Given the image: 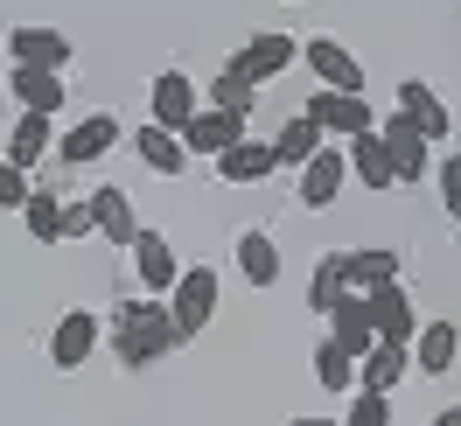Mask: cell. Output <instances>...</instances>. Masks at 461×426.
<instances>
[{
    "instance_id": "6da1fadb",
    "label": "cell",
    "mask_w": 461,
    "mask_h": 426,
    "mask_svg": "<svg viewBox=\"0 0 461 426\" xmlns=\"http://www.w3.org/2000/svg\"><path fill=\"white\" fill-rule=\"evenodd\" d=\"M113 349H119V364L126 370H147V364H161L175 342V314H168V301H119V314H113Z\"/></svg>"
},
{
    "instance_id": "7a4b0ae2",
    "label": "cell",
    "mask_w": 461,
    "mask_h": 426,
    "mask_svg": "<svg viewBox=\"0 0 461 426\" xmlns=\"http://www.w3.org/2000/svg\"><path fill=\"white\" fill-rule=\"evenodd\" d=\"M217 294H224V286H217V266H182V280H175V294H168V314H175V336L182 342L210 329Z\"/></svg>"
},
{
    "instance_id": "3957f363",
    "label": "cell",
    "mask_w": 461,
    "mask_h": 426,
    "mask_svg": "<svg viewBox=\"0 0 461 426\" xmlns=\"http://www.w3.org/2000/svg\"><path fill=\"white\" fill-rule=\"evenodd\" d=\"M7 70H70V35L63 29H35V22H22V29H7Z\"/></svg>"
},
{
    "instance_id": "277c9868",
    "label": "cell",
    "mask_w": 461,
    "mask_h": 426,
    "mask_svg": "<svg viewBox=\"0 0 461 426\" xmlns=\"http://www.w3.org/2000/svg\"><path fill=\"white\" fill-rule=\"evenodd\" d=\"M301 113L315 119L329 140H343V147L357 140V133H377V113L364 105V98H349V91H315V98H308Z\"/></svg>"
},
{
    "instance_id": "5b68a950",
    "label": "cell",
    "mask_w": 461,
    "mask_h": 426,
    "mask_svg": "<svg viewBox=\"0 0 461 426\" xmlns=\"http://www.w3.org/2000/svg\"><path fill=\"white\" fill-rule=\"evenodd\" d=\"M301 57H308V70L321 77V91H349V98H364V63L349 57L336 35H315V42H301Z\"/></svg>"
},
{
    "instance_id": "8992f818",
    "label": "cell",
    "mask_w": 461,
    "mask_h": 426,
    "mask_svg": "<svg viewBox=\"0 0 461 426\" xmlns=\"http://www.w3.org/2000/svg\"><path fill=\"white\" fill-rule=\"evenodd\" d=\"M377 140H384V154H392V175H399V182H420V175L433 168V161H427V147H433V140H427V133H420L405 113L384 119V126H377Z\"/></svg>"
},
{
    "instance_id": "52a82bcc",
    "label": "cell",
    "mask_w": 461,
    "mask_h": 426,
    "mask_svg": "<svg viewBox=\"0 0 461 426\" xmlns=\"http://www.w3.org/2000/svg\"><path fill=\"white\" fill-rule=\"evenodd\" d=\"M98 336H105V322H98L91 308H70L57 329H50V364H57V370H77L91 349H98Z\"/></svg>"
},
{
    "instance_id": "ba28073f",
    "label": "cell",
    "mask_w": 461,
    "mask_h": 426,
    "mask_svg": "<svg viewBox=\"0 0 461 426\" xmlns=\"http://www.w3.org/2000/svg\"><path fill=\"white\" fill-rule=\"evenodd\" d=\"M133 273H140L147 301H161V294H175V280H182V266H175V245L161 238V231H147V224H140V238H133Z\"/></svg>"
},
{
    "instance_id": "9c48e42d",
    "label": "cell",
    "mask_w": 461,
    "mask_h": 426,
    "mask_svg": "<svg viewBox=\"0 0 461 426\" xmlns=\"http://www.w3.org/2000/svg\"><path fill=\"white\" fill-rule=\"evenodd\" d=\"M113 147H119V119L113 113H91V119H77V126L63 133L57 161H63V168H85V161H105Z\"/></svg>"
},
{
    "instance_id": "30bf717a",
    "label": "cell",
    "mask_w": 461,
    "mask_h": 426,
    "mask_svg": "<svg viewBox=\"0 0 461 426\" xmlns=\"http://www.w3.org/2000/svg\"><path fill=\"white\" fill-rule=\"evenodd\" d=\"M371 301V329L377 342H399V349H412V336H420V314H412V301H405V286H377V294H364Z\"/></svg>"
},
{
    "instance_id": "8fae6325",
    "label": "cell",
    "mask_w": 461,
    "mask_h": 426,
    "mask_svg": "<svg viewBox=\"0 0 461 426\" xmlns=\"http://www.w3.org/2000/svg\"><path fill=\"white\" fill-rule=\"evenodd\" d=\"M294 57H301V42H294V35H280V29H266V35H252L245 50H230V63H238V70H245L252 85L280 77V70H287Z\"/></svg>"
},
{
    "instance_id": "7c38bea8",
    "label": "cell",
    "mask_w": 461,
    "mask_h": 426,
    "mask_svg": "<svg viewBox=\"0 0 461 426\" xmlns=\"http://www.w3.org/2000/svg\"><path fill=\"white\" fill-rule=\"evenodd\" d=\"M343 175H349V154L336 140L321 147L315 161H308V168H301V203H308V210H329V203L343 196Z\"/></svg>"
},
{
    "instance_id": "4fadbf2b",
    "label": "cell",
    "mask_w": 461,
    "mask_h": 426,
    "mask_svg": "<svg viewBox=\"0 0 461 426\" xmlns=\"http://www.w3.org/2000/svg\"><path fill=\"white\" fill-rule=\"evenodd\" d=\"M238 140H245V119L217 113V105H203V113L182 126V147H189V154H210V161H217L224 147H238Z\"/></svg>"
},
{
    "instance_id": "5bb4252c",
    "label": "cell",
    "mask_w": 461,
    "mask_h": 426,
    "mask_svg": "<svg viewBox=\"0 0 461 426\" xmlns=\"http://www.w3.org/2000/svg\"><path fill=\"white\" fill-rule=\"evenodd\" d=\"M405 370H412V349H399V342H377L371 357H357V392L392 398V392L405 385Z\"/></svg>"
},
{
    "instance_id": "9a60e30c",
    "label": "cell",
    "mask_w": 461,
    "mask_h": 426,
    "mask_svg": "<svg viewBox=\"0 0 461 426\" xmlns=\"http://www.w3.org/2000/svg\"><path fill=\"white\" fill-rule=\"evenodd\" d=\"M329 336L343 342L349 357H371V349H377V329H371V301H364V294H343V301L329 308Z\"/></svg>"
},
{
    "instance_id": "2e32d148",
    "label": "cell",
    "mask_w": 461,
    "mask_h": 426,
    "mask_svg": "<svg viewBox=\"0 0 461 426\" xmlns=\"http://www.w3.org/2000/svg\"><path fill=\"white\" fill-rule=\"evenodd\" d=\"M196 113H203L196 85H189L182 70H161V77H154V126H168V133H182V126H189Z\"/></svg>"
},
{
    "instance_id": "e0dca14e",
    "label": "cell",
    "mask_w": 461,
    "mask_h": 426,
    "mask_svg": "<svg viewBox=\"0 0 461 426\" xmlns=\"http://www.w3.org/2000/svg\"><path fill=\"white\" fill-rule=\"evenodd\" d=\"M343 280L349 294H377V286L399 280V252L392 245H357V252H343Z\"/></svg>"
},
{
    "instance_id": "ac0fdd59",
    "label": "cell",
    "mask_w": 461,
    "mask_h": 426,
    "mask_svg": "<svg viewBox=\"0 0 461 426\" xmlns=\"http://www.w3.org/2000/svg\"><path fill=\"white\" fill-rule=\"evenodd\" d=\"M91 217H98V238H105V245H126V252H133L140 217H133V196H126V189H91Z\"/></svg>"
},
{
    "instance_id": "d6986e66",
    "label": "cell",
    "mask_w": 461,
    "mask_h": 426,
    "mask_svg": "<svg viewBox=\"0 0 461 426\" xmlns=\"http://www.w3.org/2000/svg\"><path fill=\"white\" fill-rule=\"evenodd\" d=\"M399 113L412 119L427 140H447V133H455V113H447V105L433 98V85H420V77H405V85H399Z\"/></svg>"
},
{
    "instance_id": "ffe728a7",
    "label": "cell",
    "mask_w": 461,
    "mask_h": 426,
    "mask_svg": "<svg viewBox=\"0 0 461 426\" xmlns=\"http://www.w3.org/2000/svg\"><path fill=\"white\" fill-rule=\"evenodd\" d=\"M455 357H461V329L455 322H420V336H412V370L440 377V370H455Z\"/></svg>"
},
{
    "instance_id": "44dd1931",
    "label": "cell",
    "mask_w": 461,
    "mask_h": 426,
    "mask_svg": "<svg viewBox=\"0 0 461 426\" xmlns=\"http://www.w3.org/2000/svg\"><path fill=\"white\" fill-rule=\"evenodd\" d=\"M321 147H329V133H321V126H315L308 113H294L287 126L273 133V161H280V168H308Z\"/></svg>"
},
{
    "instance_id": "7402d4cb",
    "label": "cell",
    "mask_w": 461,
    "mask_h": 426,
    "mask_svg": "<svg viewBox=\"0 0 461 426\" xmlns=\"http://www.w3.org/2000/svg\"><path fill=\"white\" fill-rule=\"evenodd\" d=\"M238 273H245V286H273L280 280V245H273V231H238Z\"/></svg>"
},
{
    "instance_id": "603a6c76",
    "label": "cell",
    "mask_w": 461,
    "mask_h": 426,
    "mask_svg": "<svg viewBox=\"0 0 461 426\" xmlns=\"http://www.w3.org/2000/svg\"><path fill=\"white\" fill-rule=\"evenodd\" d=\"M133 154H140L154 175H182V168H189V147H182V133L154 126V119H147L140 133H133Z\"/></svg>"
},
{
    "instance_id": "cb8c5ba5",
    "label": "cell",
    "mask_w": 461,
    "mask_h": 426,
    "mask_svg": "<svg viewBox=\"0 0 461 426\" xmlns=\"http://www.w3.org/2000/svg\"><path fill=\"white\" fill-rule=\"evenodd\" d=\"M50 147H57V126H50L42 113H22L14 126H7V161H14V168H35Z\"/></svg>"
},
{
    "instance_id": "d4e9b609",
    "label": "cell",
    "mask_w": 461,
    "mask_h": 426,
    "mask_svg": "<svg viewBox=\"0 0 461 426\" xmlns=\"http://www.w3.org/2000/svg\"><path fill=\"white\" fill-rule=\"evenodd\" d=\"M343 154H349V175H357L364 189H399V175H392V154H384V140H377V133H357Z\"/></svg>"
},
{
    "instance_id": "484cf974",
    "label": "cell",
    "mask_w": 461,
    "mask_h": 426,
    "mask_svg": "<svg viewBox=\"0 0 461 426\" xmlns=\"http://www.w3.org/2000/svg\"><path fill=\"white\" fill-rule=\"evenodd\" d=\"M273 168H280V161H273V140H238V147L217 154V175H224V182H266Z\"/></svg>"
},
{
    "instance_id": "4316f807",
    "label": "cell",
    "mask_w": 461,
    "mask_h": 426,
    "mask_svg": "<svg viewBox=\"0 0 461 426\" xmlns=\"http://www.w3.org/2000/svg\"><path fill=\"white\" fill-rule=\"evenodd\" d=\"M7 85H14V98H22V113L57 119V105H63V77L57 70H7Z\"/></svg>"
},
{
    "instance_id": "83f0119b",
    "label": "cell",
    "mask_w": 461,
    "mask_h": 426,
    "mask_svg": "<svg viewBox=\"0 0 461 426\" xmlns=\"http://www.w3.org/2000/svg\"><path fill=\"white\" fill-rule=\"evenodd\" d=\"M22 217H29L35 245H63V196H57V189H35V196L22 203Z\"/></svg>"
},
{
    "instance_id": "f1b7e54d",
    "label": "cell",
    "mask_w": 461,
    "mask_h": 426,
    "mask_svg": "<svg viewBox=\"0 0 461 426\" xmlns=\"http://www.w3.org/2000/svg\"><path fill=\"white\" fill-rule=\"evenodd\" d=\"M343 294H349V280H343V252H321V258H315V280H308V308L329 314Z\"/></svg>"
},
{
    "instance_id": "f546056e",
    "label": "cell",
    "mask_w": 461,
    "mask_h": 426,
    "mask_svg": "<svg viewBox=\"0 0 461 426\" xmlns=\"http://www.w3.org/2000/svg\"><path fill=\"white\" fill-rule=\"evenodd\" d=\"M252 98H259V85H252V77H245V70H238V63H224V70H217V85H210V105H217V113H252Z\"/></svg>"
},
{
    "instance_id": "4dcf8cb0",
    "label": "cell",
    "mask_w": 461,
    "mask_h": 426,
    "mask_svg": "<svg viewBox=\"0 0 461 426\" xmlns=\"http://www.w3.org/2000/svg\"><path fill=\"white\" fill-rule=\"evenodd\" d=\"M315 377H321V392H349V385H357V357H349L336 336H321V349H315Z\"/></svg>"
},
{
    "instance_id": "1f68e13d",
    "label": "cell",
    "mask_w": 461,
    "mask_h": 426,
    "mask_svg": "<svg viewBox=\"0 0 461 426\" xmlns=\"http://www.w3.org/2000/svg\"><path fill=\"white\" fill-rule=\"evenodd\" d=\"M343 426H392V398H377V392H357L343 405Z\"/></svg>"
},
{
    "instance_id": "d6a6232c",
    "label": "cell",
    "mask_w": 461,
    "mask_h": 426,
    "mask_svg": "<svg viewBox=\"0 0 461 426\" xmlns=\"http://www.w3.org/2000/svg\"><path fill=\"white\" fill-rule=\"evenodd\" d=\"M35 189H29V168H14L7 154H0V210H22Z\"/></svg>"
},
{
    "instance_id": "836d02e7",
    "label": "cell",
    "mask_w": 461,
    "mask_h": 426,
    "mask_svg": "<svg viewBox=\"0 0 461 426\" xmlns=\"http://www.w3.org/2000/svg\"><path fill=\"white\" fill-rule=\"evenodd\" d=\"M433 182H440V203H447V217L461 224V154H447V161L433 168Z\"/></svg>"
},
{
    "instance_id": "e575fe53",
    "label": "cell",
    "mask_w": 461,
    "mask_h": 426,
    "mask_svg": "<svg viewBox=\"0 0 461 426\" xmlns=\"http://www.w3.org/2000/svg\"><path fill=\"white\" fill-rule=\"evenodd\" d=\"M91 231H98V217H91V196H85V203H63V245H70V238H91Z\"/></svg>"
},
{
    "instance_id": "d590c367",
    "label": "cell",
    "mask_w": 461,
    "mask_h": 426,
    "mask_svg": "<svg viewBox=\"0 0 461 426\" xmlns=\"http://www.w3.org/2000/svg\"><path fill=\"white\" fill-rule=\"evenodd\" d=\"M287 426H343V420H329V412H301V420H287Z\"/></svg>"
},
{
    "instance_id": "8d00e7d4",
    "label": "cell",
    "mask_w": 461,
    "mask_h": 426,
    "mask_svg": "<svg viewBox=\"0 0 461 426\" xmlns=\"http://www.w3.org/2000/svg\"><path fill=\"white\" fill-rule=\"evenodd\" d=\"M433 426H461V405H447V412H433Z\"/></svg>"
}]
</instances>
